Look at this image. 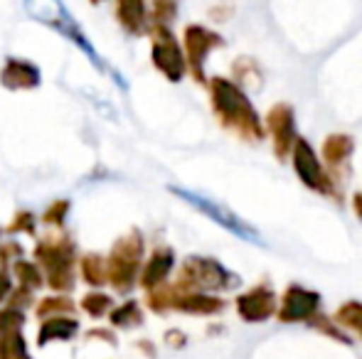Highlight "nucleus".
Returning a JSON list of instances; mask_svg holds the SVG:
<instances>
[{"instance_id": "f3484780", "label": "nucleus", "mask_w": 362, "mask_h": 359, "mask_svg": "<svg viewBox=\"0 0 362 359\" xmlns=\"http://www.w3.org/2000/svg\"><path fill=\"white\" fill-rule=\"evenodd\" d=\"M308 325H310V327H315L318 332H323V335L333 337V340L343 342V345H353V340H350V335H345L343 327H340L335 320H330V317H325L323 312H318V315H315L313 320L308 322Z\"/></svg>"}, {"instance_id": "a211bd4d", "label": "nucleus", "mask_w": 362, "mask_h": 359, "mask_svg": "<svg viewBox=\"0 0 362 359\" xmlns=\"http://www.w3.org/2000/svg\"><path fill=\"white\" fill-rule=\"evenodd\" d=\"M350 205H353L355 217H358V219L362 221V192H355L353 200H350Z\"/></svg>"}, {"instance_id": "20e7f679", "label": "nucleus", "mask_w": 362, "mask_h": 359, "mask_svg": "<svg viewBox=\"0 0 362 359\" xmlns=\"http://www.w3.org/2000/svg\"><path fill=\"white\" fill-rule=\"evenodd\" d=\"M237 283L239 278L234 273H229L219 261L202 259V256L187 259L180 271V288H187V291H200V293L229 291Z\"/></svg>"}, {"instance_id": "dca6fc26", "label": "nucleus", "mask_w": 362, "mask_h": 359, "mask_svg": "<svg viewBox=\"0 0 362 359\" xmlns=\"http://www.w3.org/2000/svg\"><path fill=\"white\" fill-rule=\"evenodd\" d=\"M333 320L338 322L343 330H350L355 335L362 337V303L360 300H348L335 310Z\"/></svg>"}, {"instance_id": "f257e3e1", "label": "nucleus", "mask_w": 362, "mask_h": 359, "mask_svg": "<svg viewBox=\"0 0 362 359\" xmlns=\"http://www.w3.org/2000/svg\"><path fill=\"white\" fill-rule=\"evenodd\" d=\"M210 94L215 116L224 128L234 130L247 143H262L267 135V123H262V116L237 84L215 77L210 82Z\"/></svg>"}, {"instance_id": "39448f33", "label": "nucleus", "mask_w": 362, "mask_h": 359, "mask_svg": "<svg viewBox=\"0 0 362 359\" xmlns=\"http://www.w3.org/2000/svg\"><path fill=\"white\" fill-rule=\"evenodd\" d=\"M170 192L175 197H180V200H185L190 207H195L197 212H202L205 217H210L212 221H217L219 226H224L227 231H232L234 236H239V239H244V241H254V244H259L257 229H254L252 224H247L244 219H239V217L234 214L232 209H227L224 205H219V202L210 200V197H205V195H197V192L182 190V187H170Z\"/></svg>"}, {"instance_id": "4468645a", "label": "nucleus", "mask_w": 362, "mask_h": 359, "mask_svg": "<svg viewBox=\"0 0 362 359\" xmlns=\"http://www.w3.org/2000/svg\"><path fill=\"white\" fill-rule=\"evenodd\" d=\"M119 20L129 32H141L146 23V3L144 0H119L116 3Z\"/></svg>"}, {"instance_id": "ddd939ff", "label": "nucleus", "mask_w": 362, "mask_h": 359, "mask_svg": "<svg viewBox=\"0 0 362 359\" xmlns=\"http://www.w3.org/2000/svg\"><path fill=\"white\" fill-rule=\"evenodd\" d=\"M3 84L8 89H33L40 84V72L37 67L20 59H10L3 69Z\"/></svg>"}, {"instance_id": "f8f14e48", "label": "nucleus", "mask_w": 362, "mask_h": 359, "mask_svg": "<svg viewBox=\"0 0 362 359\" xmlns=\"http://www.w3.org/2000/svg\"><path fill=\"white\" fill-rule=\"evenodd\" d=\"M175 308L182 312H192V315H215V312L224 310L222 298L210 296V293H200V291H187L180 298H175Z\"/></svg>"}, {"instance_id": "f03ea898", "label": "nucleus", "mask_w": 362, "mask_h": 359, "mask_svg": "<svg viewBox=\"0 0 362 359\" xmlns=\"http://www.w3.org/2000/svg\"><path fill=\"white\" fill-rule=\"evenodd\" d=\"M25 10L33 20L47 25V28L57 30L62 37H67L69 42H74L81 52L89 57V62L96 69H104V59L99 57V52L94 49V44L86 39L84 30L79 28V23L72 18V13L67 10V5L62 0H23Z\"/></svg>"}, {"instance_id": "0eeeda50", "label": "nucleus", "mask_w": 362, "mask_h": 359, "mask_svg": "<svg viewBox=\"0 0 362 359\" xmlns=\"http://www.w3.org/2000/svg\"><path fill=\"white\" fill-rule=\"evenodd\" d=\"M279 310V298L269 283H259V286L249 288L247 293L237 298V315L249 325H259L272 317H276Z\"/></svg>"}, {"instance_id": "1a4fd4ad", "label": "nucleus", "mask_w": 362, "mask_h": 359, "mask_svg": "<svg viewBox=\"0 0 362 359\" xmlns=\"http://www.w3.org/2000/svg\"><path fill=\"white\" fill-rule=\"evenodd\" d=\"M153 64L165 74L170 82H180L185 74V59L177 47V42L173 39V35L168 30L158 32V39L153 42Z\"/></svg>"}, {"instance_id": "423d86ee", "label": "nucleus", "mask_w": 362, "mask_h": 359, "mask_svg": "<svg viewBox=\"0 0 362 359\" xmlns=\"http://www.w3.org/2000/svg\"><path fill=\"white\" fill-rule=\"evenodd\" d=\"M320 303H323V298L318 291H310L305 286H288L279 300L276 320L284 325L310 322L320 312Z\"/></svg>"}, {"instance_id": "7ed1b4c3", "label": "nucleus", "mask_w": 362, "mask_h": 359, "mask_svg": "<svg viewBox=\"0 0 362 359\" xmlns=\"http://www.w3.org/2000/svg\"><path fill=\"white\" fill-rule=\"evenodd\" d=\"M291 165H293L296 178L300 180V185L308 187L310 192L323 197H333V200H340L338 192V180L333 178V173L328 170V165L320 160V155L313 150V145L305 138H298L291 150Z\"/></svg>"}, {"instance_id": "9d476101", "label": "nucleus", "mask_w": 362, "mask_h": 359, "mask_svg": "<svg viewBox=\"0 0 362 359\" xmlns=\"http://www.w3.org/2000/svg\"><path fill=\"white\" fill-rule=\"evenodd\" d=\"M219 44H222V37L215 32H210V30L197 28V25L187 28V32H185L187 59H190V67L197 79H202V67H205L207 54H210L215 47H219Z\"/></svg>"}, {"instance_id": "6e6552de", "label": "nucleus", "mask_w": 362, "mask_h": 359, "mask_svg": "<svg viewBox=\"0 0 362 359\" xmlns=\"http://www.w3.org/2000/svg\"><path fill=\"white\" fill-rule=\"evenodd\" d=\"M267 133L272 135L274 143V155L279 160L291 158V150H293L296 140L300 138L298 130H296V114L288 104H276L267 114Z\"/></svg>"}, {"instance_id": "9b49d317", "label": "nucleus", "mask_w": 362, "mask_h": 359, "mask_svg": "<svg viewBox=\"0 0 362 359\" xmlns=\"http://www.w3.org/2000/svg\"><path fill=\"white\" fill-rule=\"evenodd\" d=\"M353 153H355V138L348 133H330L323 140V148H320L323 163L328 165L330 173H338V170L348 173V163L353 158Z\"/></svg>"}, {"instance_id": "2eb2a0df", "label": "nucleus", "mask_w": 362, "mask_h": 359, "mask_svg": "<svg viewBox=\"0 0 362 359\" xmlns=\"http://www.w3.org/2000/svg\"><path fill=\"white\" fill-rule=\"evenodd\" d=\"M173 264H175V259H173V251L170 249H160L153 254L151 264L146 266V273H144V283L148 288L158 286V283H163L168 278V273L173 271Z\"/></svg>"}]
</instances>
